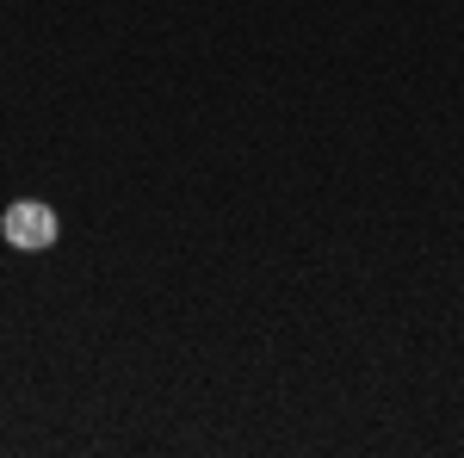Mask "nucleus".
<instances>
[{"mask_svg": "<svg viewBox=\"0 0 464 458\" xmlns=\"http://www.w3.org/2000/svg\"><path fill=\"white\" fill-rule=\"evenodd\" d=\"M0 223H6V242L25 248V254H37V248H56V236H63V223H56V211H50L44 199H19V205L0 217Z\"/></svg>", "mask_w": 464, "mask_h": 458, "instance_id": "nucleus-1", "label": "nucleus"}, {"mask_svg": "<svg viewBox=\"0 0 464 458\" xmlns=\"http://www.w3.org/2000/svg\"><path fill=\"white\" fill-rule=\"evenodd\" d=\"M0 229H6V223H0Z\"/></svg>", "mask_w": 464, "mask_h": 458, "instance_id": "nucleus-2", "label": "nucleus"}]
</instances>
